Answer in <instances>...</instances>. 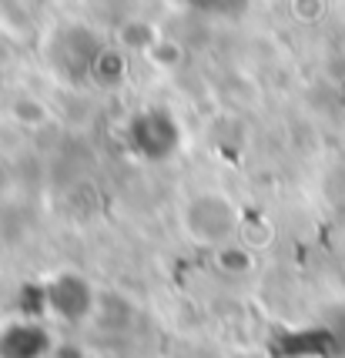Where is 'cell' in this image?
<instances>
[{"label":"cell","instance_id":"6da1fadb","mask_svg":"<svg viewBox=\"0 0 345 358\" xmlns=\"http://www.w3.org/2000/svg\"><path fill=\"white\" fill-rule=\"evenodd\" d=\"M188 3H195L198 10H211V14H232L245 0H188Z\"/></svg>","mask_w":345,"mask_h":358}]
</instances>
